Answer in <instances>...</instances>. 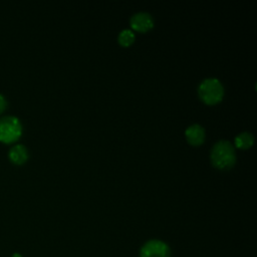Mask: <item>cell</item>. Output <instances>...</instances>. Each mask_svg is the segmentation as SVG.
I'll list each match as a JSON object with an SVG mask.
<instances>
[{"mask_svg": "<svg viewBox=\"0 0 257 257\" xmlns=\"http://www.w3.org/2000/svg\"><path fill=\"white\" fill-rule=\"evenodd\" d=\"M211 160L215 167L219 169L230 168L236 160L235 149L231 142L220 140L214 144L211 150Z\"/></svg>", "mask_w": 257, "mask_h": 257, "instance_id": "cell-1", "label": "cell"}, {"mask_svg": "<svg viewBox=\"0 0 257 257\" xmlns=\"http://www.w3.org/2000/svg\"><path fill=\"white\" fill-rule=\"evenodd\" d=\"M198 92L202 100L208 104L219 102L224 94V86L216 77H207L199 84Z\"/></svg>", "mask_w": 257, "mask_h": 257, "instance_id": "cell-2", "label": "cell"}, {"mask_svg": "<svg viewBox=\"0 0 257 257\" xmlns=\"http://www.w3.org/2000/svg\"><path fill=\"white\" fill-rule=\"evenodd\" d=\"M22 134V123L15 115H4L0 118V141L12 143Z\"/></svg>", "mask_w": 257, "mask_h": 257, "instance_id": "cell-3", "label": "cell"}, {"mask_svg": "<svg viewBox=\"0 0 257 257\" xmlns=\"http://www.w3.org/2000/svg\"><path fill=\"white\" fill-rule=\"evenodd\" d=\"M141 257H171V250L161 240H150L142 247Z\"/></svg>", "mask_w": 257, "mask_h": 257, "instance_id": "cell-4", "label": "cell"}, {"mask_svg": "<svg viewBox=\"0 0 257 257\" xmlns=\"http://www.w3.org/2000/svg\"><path fill=\"white\" fill-rule=\"evenodd\" d=\"M130 24L133 29L145 32L154 26V19L150 13L146 11H139L131 17Z\"/></svg>", "mask_w": 257, "mask_h": 257, "instance_id": "cell-5", "label": "cell"}, {"mask_svg": "<svg viewBox=\"0 0 257 257\" xmlns=\"http://www.w3.org/2000/svg\"><path fill=\"white\" fill-rule=\"evenodd\" d=\"M185 136L190 144L200 145L205 140V128L199 123H192L186 128Z\"/></svg>", "mask_w": 257, "mask_h": 257, "instance_id": "cell-6", "label": "cell"}, {"mask_svg": "<svg viewBox=\"0 0 257 257\" xmlns=\"http://www.w3.org/2000/svg\"><path fill=\"white\" fill-rule=\"evenodd\" d=\"M9 158L15 164H22L28 159V150L22 144L14 145L9 150Z\"/></svg>", "mask_w": 257, "mask_h": 257, "instance_id": "cell-7", "label": "cell"}, {"mask_svg": "<svg viewBox=\"0 0 257 257\" xmlns=\"http://www.w3.org/2000/svg\"><path fill=\"white\" fill-rule=\"evenodd\" d=\"M254 136L250 132H241L235 137L234 144L237 148L247 149L253 145Z\"/></svg>", "mask_w": 257, "mask_h": 257, "instance_id": "cell-8", "label": "cell"}, {"mask_svg": "<svg viewBox=\"0 0 257 257\" xmlns=\"http://www.w3.org/2000/svg\"><path fill=\"white\" fill-rule=\"evenodd\" d=\"M135 32L130 29V28H124L122 29L119 33H118V36H117V40L118 42L123 45V46H127V45H131L134 40H135Z\"/></svg>", "mask_w": 257, "mask_h": 257, "instance_id": "cell-9", "label": "cell"}, {"mask_svg": "<svg viewBox=\"0 0 257 257\" xmlns=\"http://www.w3.org/2000/svg\"><path fill=\"white\" fill-rule=\"evenodd\" d=\"M7 104H8V102H7L6 97L2 93H0V113L7 107Z\"/></svg>", "mask_w": 257, "mask_h": 257, "instance_id": "cell-10", "label": "cell"}, {"mask_svg": "<svg viewBox=\"0 0 257 257\" xmlns=\"http://www.w3.org/2000/svg\"><path fill=\"white\" fill-rule=\"evenodd\" d=\"M12 257H22L19 253H14L13 255H12Z\"/></svg>", "mask_w": 257, "mask_h": 257, "instance_id": "cell-11", "label": "cell"}]
</instances>
